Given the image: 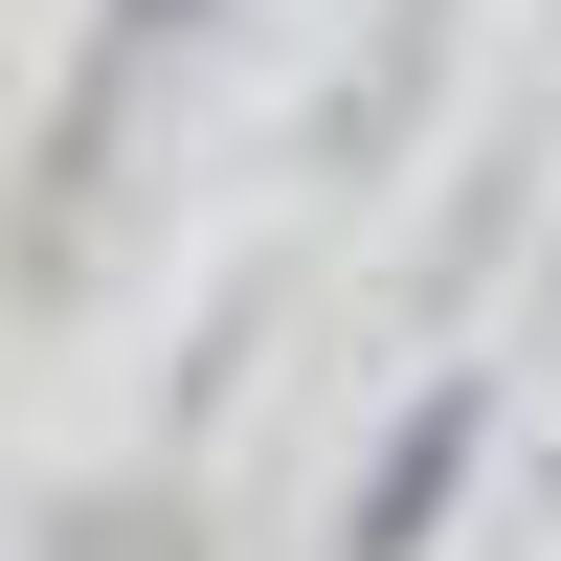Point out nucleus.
I'll return each instance as SVG.
<instances>
[{"label":"nucleus","instance_id":"obj_1","mask_svg":"<svg viewBox=\"0 0 561 561\" xmlns=\"http://www.w3.org/2000/svg\"><path fill=\"white\" fill-rule=\"evenodd\" d=\"M449 494H472V382H404V427L359 449V561H427Z\"/></svg>","mask_w":561,"mask_h":561}]
</instances>
